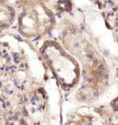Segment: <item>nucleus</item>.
I'll list each match as a JSON object with an SVG mask.
<instances>
[{
	"label": "nucleus",
	"instance_id": "nucleus-2",
	"mask_svg": "<svg viewBox=\"0 0 118 125\" xmlns=\"http://www.w3.org/2000/svg\"><path fill=\"white\" fill-rule=\"evenodd\" d=\"M5 92H6L7 94H8V93L9 94V89H8V88H5Z\"/></svg>",
	"mask_w": 118,
	"mask_h": 125
},
{
	"label": "nucleus",
	"instance_id": "nucleus-13",
	"mask_svg": "<svg viewBox=\"0 0 118 125\" xmlns=\"http://www.w3.org/2000/svg\"><path fill=\"white\" fill-rule=\"evenodd\" d=\"M2 27V26H1V25H0V27Z\"/></svg>",
	"mask_w": 118,
	"mask_h": 125
},
{
	"label": "nucleus",
	"instance_id": "nucleus-5",
	"mask_svg": "<svg viewBox=\"0 0 118 125\" xmlns=\"http://www.w3.org/2000/svg\"><path fill=\"white\" fill-rule=\"evenodd\" d=\"M9 114L10 116H12V115H13V112H11V111H10V112L9 113Z\"/></svg>",
	"mask_w": 118,
	"mask_h": 125
},
{
	"label": "nucleus",
	"instance_id": "nucleus-1",
	"mask_svg": "<svg viewBox=\"0 0 118 125\" xmlns=\"http://www.w3.org/2000/svg\"><path fill=\"white\" fill-rule=\"evenodd\" d=\"M23 112H24V115L25 116H28V113H27V111H26V109L25 108H23Z\"/></svg>",
	"mask_w": 118,
	"mask_h": 125
},
{
	"label": "nucleus",
	"instance_id": "nucleus-3",
	"mask_svg": "<svg viewBox=\"0 0 118 125\" xmlns=\"http://www.w3.org/2000/svg\"><path fill=\"white\" fill-rule=\"evenodd\" d=\"M6 105H7L8 107H10V103H9V102H7V103H6Z\"/></svg>",
	"mask_w": 118,
	"mask_h": 125
},
{
	"label": "nucleus",
	"instance_id": "nucleus-11",
	"mask_svg": "<svg viewBox=\"0 0 118 125\" xmlns=\"http://www.w3.org/2000/svg\"><path fill=\"white\" fill-rule=\"evenodd\" d=\"M1 70H4V67H1V69H0Z\"/></svg>",
	"mask_w": 118,
	"mask_h": 125
},
{
	"label": "nucleus",
	"instance_id": "nucleus-12",
	"mask_svg": "<svg viewBox=\"0 0 118 125\" xmlns=\"http://www.w3.org/2000/svg\"><path fill=\"white\" fill-rule=\"evenodd\" d=\"M0 56H2V52H0Z\"/></svg>",
	"mask_w": 118,
	"mask_h": 125
},
{
	"label": "nucleus",
	"instance_id": "nucleus-4",
	"mask_svg": "<svg viewBox=\"0 0 118 125\" xmlns=\"http://www.w3.org/2000/svg\"><path fill=\"white\" fill-rule=\"evenodd\" d=\"M3 45H4V46H8V43L4 42V43H3Z\"/></svg>",
	"mask_w": 118,
	"mask_h": 125
},
{
	"label": "nucleus",
	"instance_id": "nucleus-8",
	"mask_svg": "<svg viewBox=\"0 0 118 125\" xmlns=\"http://www.w3.org/2000/svg\"><path fill=\"white\" fill-rule=\"evenodd\" d=\"M0 102H2V103H3V99H2V98H0Z\"/></svg>",
	"mask_w": 118,
	"mask_h": 125
},
{
	"label": "nucleus",
	"instance_id": "nucleus-10",
	"mask_svg": "<svg viewBox=\"0 0 118 125\" xmlns=\"http://www.w3.org/2000/svg\"><path fill=\"white\" fill-rule=\"evenodd\" d=\"M25 66H26V68H28V66H27V64H26V63L25 64Z\"/></svg>",
	"mask_w": 118,
	"mask_h": 125
},
{
	"label": "nucleus",
	"instance_id": "nucleus-9",
	"mask_svg": "<svg viewBox=\"0 0 118 125\" xmlns=\"http://www.w3.org/2000/svg\"><path fill=\"white\" fill-rule=\"evenodd\" d=\"M2 106H3V108H6V107L5 104H3V105H2Z\"/></svg>",
	"mask_w": 118,
	"mask_h": 125
},
{
	"label": "nucleus",
	"instance_id": "nucleus-7",
	"mask_svg": "<svg viewBox=\"0 0 118 125\" xmlns=\"http://www.w3.org/2000/svg\"><path fill=\"white\" fill-rule=\"evenodd\" d=\"M7 60H8V61H10V57L8 56V57H7Z\"/></svg>",
	"mask_w": 118,
	"mask_h": 125
},
{
	"label": "nucleus",
	"instance_id": "nucleus-6",
	"mask_svg": "<svg viewBox=\"0 0 118 125\" xmlns=\"http://www.w3.org/2000/svg\"><path fill=\"white\" fill-rule=\"evenodd\" d=\"M9 69H10V67H6V71H8V70H9Z\"/></svg>",
	"mask_w": 118,
	"mask_h": 125
}]
</instances>
